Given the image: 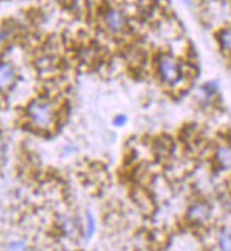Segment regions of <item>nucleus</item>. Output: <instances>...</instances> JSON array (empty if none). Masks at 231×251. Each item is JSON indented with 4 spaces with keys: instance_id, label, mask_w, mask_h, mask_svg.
Here are the masks:
<instances>
[{
    "instance_id": "obj_2",
    "label": "nucleus",
    "mask_w": 231,
    "mask_h": 251,
    "mask_svg": "<svg viewBox=\"0 0 231 251\" xmlns=\"http://www.w3.org/2000/svg\"><path fill=\"white\" fill-rule=\"evenodd\" d=\"M156 74L163 85L176 88L186 79V67L175 55L162 54L156 60Z\"/></svg>"
},
{
    "instance_id": "obj_10",
    "label": "nucleus",
    "mask_w": 231,
    "mask_h": 251,
    "mask_svg": "<svg viewBox=\"0 0 231 251\" xmlns=\"http://www.w3.org/2000/svg\"><path fill=\"white\" fill-rule=\"evenodd\" d=\"M218 251H231V228L223 227L217 234Z\"/></svg>"
},
{
    "instance_id": "obj_7",
    "label": "nucleus",
    "mask_w": 231,
    "mask_h": 251,
    "mask_svg": "<svg viewBox=\"0 0 231 251\" xmlns=\"http://www.w3.org/2000/svg\"><path fill=\"white\" fill-rule=\"evenodd\" d=\"M17 79V71L10 63H0V93H7L13 88Z\"/></svg>"
},
{
    "instance_id": "obj_11",
    "label": "nucleus",
    "mask_w": 231,
    "mask_h": 251,
    "mask_svg": "<svg viewBox=\"0 0 231 251\" xmlns=\"http://www.w3.org/2000/svg\"><path fill=\"white\" fill-rule=\"evenodd\" d=\"M96 231V220L95 217H94V214L92 213H87L85 214V225H84V236L85 238H92L94 237V234H95Z\"/></svg>"
},
{
    "instance_id": "obj_6",
    "label": "nucleus",
    "mask_w": 231,
    "mask_h": 251,
    "mask_svg": "<svg viewBox=\"0 0 231 251\" xmlns=\"http://www.w3.org/2000/svg\"><path fill=\"white\" fill-rule=\"evenodd\" d=\"M104 23L108 27V30L114 34H122L128 28V19L122 10L109 7L104 13Z\"/></svg>"
},
{
    "instance_id": "obj_1",
    "label": "nucleus",
    "mask_w": 231,
    "mask_h": 251,
    "mask_svg": "<svg viewBox=\"0 0 231 251\" xmlns=\"http://www.w3.org/2000/svg\"><path fill=\"white\" fill-rule=\"evenodd\" d=\"M26 117L28 124L41 132L51 131L57 125L58 121V111L55 104L48 98H36L33 100L26 108Z\"/></svg>"
},
{
    "instance_id": "obj_3",
    "label": "nucleus",
    "mask_w": 231,
    "mask_h": 251,
    "mask_svg": "<svg viewBox=\"0 0 231 251\" xmlns=\"http://www.w3.org/2000/svg\"><path fill=\"white\" fill-rule=\"evenodd\" d=\"M220 82L218 79H208V81H204L203 84L199 85L197 91H196V102L203 108H207V106H211L216 100L220 95Z\"/></svg>"
},
{
    "instance_id": "obj_15",
    "label": "nucleus",
    "mask_w": 231,
    "mask_h": 251,
    "mask_svg": "<svg viewBox=\"0 0 231 251\" xmlns=\"http://www.w3.org/2000/svg\"><path fill=\"white\" fill-rule=\"evenodd\" d=\"M183 4H186L187 7H193V0H182Z\"/></svg>"
},
{
    "instance_id": "obj_16",
    "label": "nucleus",
    "mask_w": 231,
    "mask_h": 251,
    "mask_svg": "<svg viewBox=\"0 0 231 251\" xmlns=\"http://www.w3.org/2000/svg\"><path fill=\"white\" fill-rule=\"evenodd\" d=\"M227 1H229V4H230V6H231V0H227Z\"/></svg>"
},
{
    "instance_id": "obj_9",
    "label": "nucleus",
    "mask_w": 231,
    "mask_h": 251,
    "mask_svg": "<svg viewBox=\"0 0 231 251\" xmlns=\"http://www.w3.org/2000/svg\"><path fill=\"white\" fill-rule=\"evenodd\" d=\"M60 228H61V231L66 236L74 237L77 234V231H78V225H77V222L72 217H69V216H61L60 217Z\"/></svg>"
},
{
    "instance_id": "obj_5",
    "label": "nucleus",
    "mask_w": 231,
    "mask_h": 251,
    "mask_svg": "<svg viewBox=\"0 0 231 251\" xmlns=\"http://www.w3.org/2000/svg\"><path fill=\"white\" fill-rule=\"evenodd\" d=\"M213 165L220 173H231V144L220 142L214 146L213 151Z\"/></svg>"
},
{
    "instance_id": "obj_13",
    "label": "nucleus",
    "mask_w": 231,
    "mask_h": 251,
    "mask_svg": "<svg viewBox=\"0 0 231 251\" xmlns=\"http://www.w3.org/2000/svg\"><path fill=\"white\" fill-rule=\"evenodd\" d=\"M112 124L116 128H122L128 124V117L125 114H118V115H115V118L112 119Z\"/></svg>"
},
{
    "instance_id": "obj_14",
    "label": "nucleus",
    "mask_w": 231,
    "mask_h": 251,
    "mask_svg": "<svg viewBox=\"0 0 231 251\" xmlns=\"http://www.w3.org/2000/svg\"><path fill=\"white\" fill-rule=\"evenodd\" d=\"M4 155H6V141H4V138L0 135V162L3 160Z\"/></svg>"
},
{
    "instance_id": "obj_4",
    "label": "nucleus",
    "mask_w": 231,
    "mask_h": 251,
    "mask_svg": "<svg viewBox=\"0 0 231 251\" xmlns=\"http://www.w3.org/2000/svg\"><path fill=\"white\" fill-rule=\"evenodd\" d=\"M211 206L207 201L196 200L186 210V220L193 226H204L211 219Z\"/></svg>"
},
{
    "instance_id": "obj_12",
    "label": "nucleus",
    "mask_w": 231,
    "mask_h": 251,
    "mask_svg": "<svg viewBox=\"0 0 231 251\" xmlns=\"http://www.w3.org/2000/svg\"><path fill=\"white\" fill-rule=\"evenodd\" d=\"M4 251H30V249L24 240H14L6 246Z\"/></svg>"
},
{
    "instance_id": "obj_8",
    "label": "nucleus",
    "mask_w": 231,
    "mask_h": 251,
    "mask_svg": "<svg viewBox=\"0 0 231 251\" xmlns=\"http://www.w3.org/2000/svg\"><path fill=\"white\" fill-rule=\"evenodd\" d=\"M216 40L220 51L227 57H231V26L221 27L216 33Z\"/></svg>"
}]
</instances>
